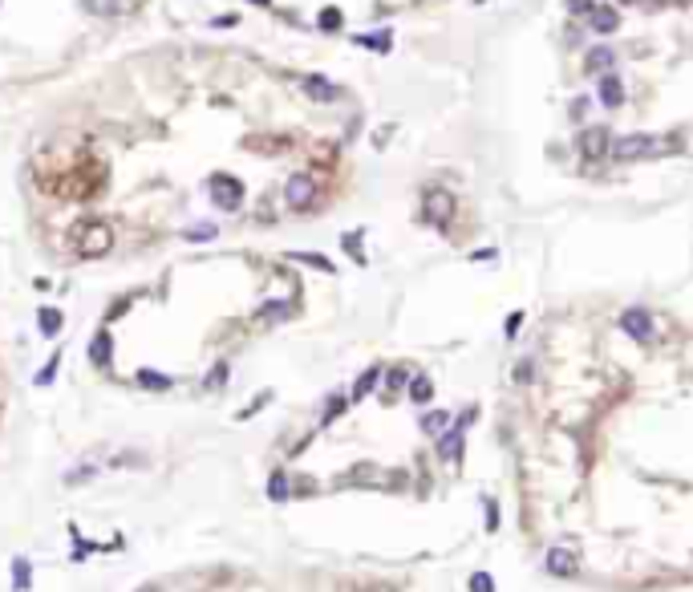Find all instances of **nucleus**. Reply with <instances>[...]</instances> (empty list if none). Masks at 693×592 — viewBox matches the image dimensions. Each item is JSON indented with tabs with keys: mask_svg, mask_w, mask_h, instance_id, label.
<instances>
[{
	"mask_svg": "<svg viewBox=\"0 0 693 592\" xmlns=\"http://www.w3.org/2000/svg\"><path fill=\"white\" fill-rule=\"evenodd\" d=\"M110 248H114V236H110L106 223H81L77 227V252L81 256H106Z\"/></svg>",
	"mask_w": 693,
	"mask_h": 592,
	"instance_id": "obj_1",
	"label": "nucleus"
},
{
	"mask_svg": "<svg viewBox=\"0 0 693 592\" xmlns=\"http://www.w3.org/2000/svg\"><path fill=\"white\" fill-rule=\"evenodd\" d=\"M211 199H215V207H223V211H239V203H243V183L231 179V175H215V179H211Z\"/></svg>",
	"mask_w": 693,
	"mask_h": 592,
	"instance_id": "obj_2",
	"label": "nucleus"
},
{
	"mask_svg": "<svg viewBox=\"0 0 693 592\" xmlns=\"http://www.w3.org/2000/svg\"><path fill=\"white\" fill-rule=\"evenodd\" d=\"M312 195H316V183H312V175H288V183H284V199H288V207L304 211V207L312 203Z\"/></svg>",
	"mask_w": 693,
	"mask_h": 592,
	"instance_id": "obj_3",
	"label": "nucleus"
},
{
	"mask_svg": "<svg viewBox=\"0 0 693 592\" xmlns=\"http://www.w3.org/2000/svg\"><path fill=\"white\" fill-rule=\"evenodd\" d=\"M653 150H657V138H649V134H624V138L612 143V154H617L621 163L641 159V154H653Z\"/></svg>",
	"mask_w": 693,
	"mask_h": 592,
	"instance_id": "obj_4",
	"label": "nucleus"
},
{
	"mask_svg": "<svg viewBox=\"0 0 693 592\" xmlns=\"http://www.w3.org/2000/svg\"><path fill=\"white\" fill-rule=\"evenodd\" d=\"M621 329L637 341H653V317L645 308H628V312H621Z\"/></svg>",
	"mask_w": 693,
	"mask_h": 592,
	"instance_id": "obj_5",
	"label": "nucleus"
},
{
	"mask_svg": "<svg viewBox=\"0 0 693 592\" xmlns=\"http://www.w3.org/2000/svg\"><path fill=\"white\" fill-rule=\"evenodd\" d=\"M600 102H604L608 110H617V106L624 102V86H621L617 73H604V77H600Z\"/></svg>",
	"mask_w": 693,
	"mask_h": 592,
	"instance_id": "obj_6",
	"label": "nucleus"
},
{
	"mask_svg": "<svg viewBox=\"0 0 693 592\" xmlns=\"http://www.w3.org/2000/svg\"><path fill=\"white\" fill-rule=\"evenodd\" d=\"M110 353H114V337H110L106 329L94 333V341H90V361L106 369V365H110Z\"/></svg>",
	"mask_w": 693,
	"mask_h": 592,
	"instance_id": "obj_7",
	"label": "nucleus"
},
{
	"mask_svg": "<svg viewBox=\"0 0 693 592\" xmlns=\"http://www.w3.org/2000/svg\"><path fill=\"white\" fill-rule=\"evenodd\" d=\"M548 568L555 572V576H576V552H568V547H551L548 552Z\"/></svg>",
	"mask_w": 693,
	"mask_h": 592,
	"instance_id": "obj_8",
	"label": "nucleus"
},
{
	"mask_svg": "<svg viewBox=\"0 0 693 592\" xmlns=\"http://www.w3.org/2000/svg\"><path fill=\"white\" fill-rule=\"evenodd\" d=\"M304 94L316 97V102H336V97H341V90H336L333 81H325V77H316V73H312V77H304Z\"/></svg>",
	"mask_w": 693,
	"mask_h": 592,
	"instance_id": "obj_9",
	"label": "nucleus"
},
{
	"mask_svg": "<svg viewBox=\"0 0 693 592\" xmlns=\"http://www.w3.org/2000/svg\"><path fill=\"white\" fill-rule=\"evenodd\" d=\"M588 21H592L596 33H617V29H621V13H617V8H592Z\"/></svg>",
	"mask_w": 693,
	"mask_h": 592,
	"instance_id": "obj_10",
	"label": "nucleus"
},
{
	"mask_svg": "<svg viewBox=\"0 0 693 592\" xmlns=\"http://www.w3.org/2000/svg\"><path fill=\"white\" fill-rule=\"evenodd\" d=\"M426 203H430V215L438 219V223H446V219H450V211H455V203H450V195H446V191H434Z\"/></svg>",
	"mask_w": 693,
	"mask_h": 592,
	"instance_id": "obj_11",
	"label": "nucleus"
},
{
	"mask_svg": "<svg viewBox=\"0 0 693 592\" xmlns=\"http://www.w3.org/2000/svg\"><path fill=\"white\" fill-rule=\"evenodd\" d=\"M85 13H97V17H118L126 8V0H81Z\"/></svg>",
	"mask_w": 693,
	"mask_h": 592,
	"instance_id": "obj_12",
	"label": "nucleus"
},
{
	"mask_svg": "<svg viewBox=\"0 0 693 592\" xmlns=\"http://www.w3.org/2000/svg\"><path fill=\"white\" fill-rule=\"evenodd\" d=\"M604 150H608V130H600V126L596 130H588V134H584V154L596 159V154H604Z\"/></svg>",
	"mask_w": 693,
	"mask_h": 592,
	"instance_id": "obj_13",
	"label": "nucleus"
},
{
	"mask_svg": "<svg viewBox=\"0 0 693 592\" xmlns=\"http://www.w3.org/2000/svg\"><path fill=\"white\" fill-rule=\"evenodd\" d=\"M612 61H617V53L600 45V49H592V53H588V61H584V65H588V73H604Z\"/></svg>",
	"mask_w": 693,
	"mask_h": 592,
	"instance_id": "obj_14",
	"label": "nucleus"
},
{
	"mask_svg": "<svg viewBox=\"0 0 693 592\" xmlns=\"http://www.w3.org/2000/svg\"><path fill=\"white\" fill-rule=\"evenodd\" d=\"M37 321H41V333H45V337H57V333H61V325H65V317H61L57 308H41V312H37Z\"/></svg>",
	"mask_w": 693,
	"mask_h": 592,
	"instance_id": "obj_15",
	"label": "nucleus"
},
{
	"mask_svg": "<svg viewBox=\"0 0 693 592\" xmlns=\"http://www.w3.org/2000/svg\"><path fill=\"white\" fill-rule=\"evenodd\" d=\"M138 385H146V390H170L174 381L167 374H154V369H138Z\"/></svg>",
	"mask_w": 693,
	"mask_h": 592,
	"instance_id": "obj_16",
	"label": "nucleus"
},
{
	"mask_svg": "<svg viewBox=\"0 0 693 592\" xmlns=\"http://www.w3.org/2000/svg\"><path fill=\"white\" fill-rule=\"evenodd\" d=\"M28 580H33V568H28V560H13V589L24 592V589H28Z\"/></svg>",
	"mask_w": 693,
	"mask_h": 592,
	"instance_id": "obj_17",
	"label": "nucleus"
},
{
	"mask_svg": "<svg viewBox=\"0 0 693 592\" xmlns=\"http://www.w3.org/2000/svg\"><path fill=\"white\" fill-rule=\"evenodd\" d=\"M288 312H292V308H288V301H272V305L260 308V321H284Z\"/></svg>",
	"mask_w": 693,
	"mask_h": 592,
	"instance_id": "obj_18",
	"label": "nucleus"
},
{
	"mask_svg": "<svg viewBox=\"0 0 693 592\" xmlns=\"http://www.w3.org/2000/svg\"><path fill=\"white\" fill-rule=\"evenodd\" d=\"M223 381H227V361H215V365H211V374L203 378V385H207V390H219Z\"/></svg>",
	"mask_w": 693,
	"mask_h": 592,
	"instance_id": "obj_19",
	"label": "nucleus"
},
{
	"mask_svg": "<svg viewBox=\"0 0 693 592\" xmlns=\"http://www.w3.org/2000/svg\"><path fill=\"white\" fill-rule=\"evenodd\" d=\"M292 260H300V264H312V268H320V272H333V264L325 260V256H312V252H292Z\"/></svg>",
	"mask_w": 693,
	"mask_h": 592,
	"instance_id": "obj_20",
	"label": "nucleus"
},
{
	"mask_svg": "<svg viewBox=\"0 0 693 592\" xmlns=\"http://www.w3.org/2000/svg\"><path fill=\"white\" fill-rule=\"evenodd\" d=\"M357 45H365V49H377V53H385L389 49V33H377V37H353Z\"/></svg>",
	"mask_w": 693,
	"mask_h": 592,
	"instance_id": "obj_21",
	"label": "nucleus"
},
{
	"mask_svg": "<svg viewBox=\"0 0 693 592\" xmlns=\"http://www.w3.org/2000/svg\"><path fill=\"white\" fill-rule=\"evenodd\" d=\"M373 385H377V369H365V374H361V381H357V390H353V398H365Z\"/></svg>",
	"mask_w": 693,
	"mask_h": 592,
	"instance_id": "obj_22",
	"label": "nucleus"
},
{
	"mask_svg": "<svg viewBox=\"0 0 693 592\" xmlns=\"http://www.w3.org/2000/svg\"><path fill=\"white\" fill-rule=\"evenodd\" d=\"M316 24H320L325 33H336V29H341V13H336V8H325V13H320V21H316Z\"/></svg>",
	"mask_w": 693,
	"mask_h": 592,
	"instance_id": "obj_23",
	"label": "nucleus"
},
{
	"mask_svg": "<svg viewBox=\"0 0 693 592\" xmlns=\"http://www.w3.org/2000/svg\"><path fill=\"white\" fill-rule=\"evenodd\" d=\"M268 495H272V499H284V495H288V479H284V474H272V483H268Z\"/></svg>",
	"mask_w": 693,
	"mask_h": 592,
	"instance_id": "obj_24",
	"label": "nucleus"
},
{
	"mask_svg": "<svg viewBox=\"0 0 693 592\" xmlns=\"http://www.w3.org/2000/svg\"><path fill=\"white\" fill-rule=\"evenodd\" d=\"M430 394H434V390H430V381H426V378H418V381H414V390H409V398H414V402H426Z\"/></svg>",
	"mask_w": 693,
	"mask_h": 592,
	"instance_id": "obj_25",
	"label": "nucleus"
},
{
	"mask_svg": "<svg viewBox=\"0 0 693 592\" xmlns=\"http://www.w3.org/2000/svg\"><path fill=\"white\" fill-rule=\"evenodd\" d=\"M187 239H215V227H211V223H199V227H187Z\"/></svg>",
	"mask_w": 693,
	"mask_h": 592,
	"instance_id": "obj_26",
	"label": "nucleus"
},
{
	"mask_svg": "<svg viewBox=\"0 0 693 592\" xmlns=\"http://www.w3.org/2000/svg\"><path fill=\"white\" fill-rule=\"evenodd\" d=\"M57 365H61V357H53V361H49L45 369L37 374V385H49V381H53V374H57Z\"/></svg>",
	"mask_w": 693,
	"mask_h": 592,
	"instance_id": "obj_27",
	"label": "nucleus"
},
{
	"mask_svg": "<svg viewBox=\"0 0 693 592\" xmlns=\"http://www.w3.org/2000/svg\"><path fill=\"white\" fill-rule=\"evenodd\" d=\"M568 13H576V17L592 13V0H568Z\"/></svg>",
	"mask_w": 693,
	"mask_h": 592,
	"instance_id": "obj_28",
	"label": "nucleus"
},
{
	"mask_svg": "<svg viewBox=\"0 0 693 592\" xmlns=\"http://www.w3.org/2000/svg\"><path fill=\"white\" fill-rule=\"evenodd\" d=\"M455 450H458V434H446V438H442V454L455 458Z\"/></svg>",
	"mask_w": 693,
	"mask_h": 592,
	"instance_id": "obj_29",
	"label": "nucleus"
},
{
	"mask_svg": "<svg viewBox=\"0 0 693 592\" xmlns=\"http://www.w3.org/2000/svg\"><path fill=\"white\" fill-rule=\"evenodd\" d=\"M402 385H406V369H393L389 374V390H402Z\"/></svg>",
	"mask_w": 693,
	"mask_h": 592,
	"instance_id": "obj_30",
	"label": "nucleus"
},
{
	"mask_svg": "<svg viewBox=\"0 0 693 592\" xmlns=\"http://www.w3.org/2000/svg\"><path fill=\"white\" fill-rule=\"evenodd\" d=\"M471 584H475V592H491V580H487V576H475Z\"/></svg>",
	"mask_w": 693,
	"mask_h": 592,
	"instance_id": "obj_31",
	"label": "nucleus"
},
{
	"mask_svg": "<svg viewBox=\"0 0 693 592\" xmlns=\"http://www.w3.org/2000/svg\"><path fill=\"white\" fill-rule=\"evenodd\" d=\"M138 592H163V589H158V584H142Z\"/></svg>",
	"mask_w": 693,
	"mask_h": 592,
	"instance_id": "obj_32",
	"label": "nucleus"
},
{
	"mask_svg": "<svg viewBox=\"0 0 693 592\" xmlns=\"http://www.w3.org/2000/svg\"><path fill=\"white\" fill-rule=\"evenodd\" d=\"M252 4H268V0H252Z\"/></svg>",
	"mask_w": 693,
	"mask_h": 592,
	"instance_id": "obj_33",
	"label": "nucleus"
}]
</instances>
